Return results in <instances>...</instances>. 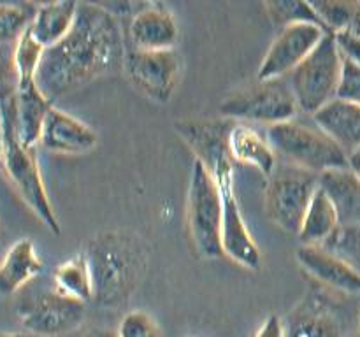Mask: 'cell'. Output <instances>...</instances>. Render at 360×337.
Returning a JSON list of instances; mask_svg holds the SVG:
<instances>
[{
    "label": "cell",
    "mask_w": 360,
    "mask_h": 337,
    "mask_svg": "<svg viewBox=\"0 0 360 337\" xmlns=\"http://www.w3.org/2000/svg\"><path fill=\"white\" fill-rule=\"evenodd\" d=\"M227 147L232 161L250 165L266 178H271L273 172L276 171V151L273 150L266 137H262L257 130L250 128V126L234 123V126L229 132Z\"/></svg>",
    "instance_id": "18"
},
{
    "label": "cell",
    "mask_w": 360,
    "mask_h": 337,
    "mask_svg": "<svg viewBox=\"0 0 360 337\" xmlns=\"http://www.w3.org/2000/svg\"><path fill=\"white\" fill-rule=\"evenodd\" d=\"M299 265L326 286L341 293H360V274L343 258L322 246H299L295 251Z\"/></svg>",
    "instance_id": "15"
},
{
    "label": "cell",
    "mask_w": 360,
    "mask_h": 337,
    "mask_svg": "<svg viewBox=\"0 0 360 337\" xmlns=\"http://www.w3.org/2000/svg\"><path fill=\"white\" fill-rule=\"evenodd\" d=\"M2 146H4V125H2V116H0V167H2Z\"/></svg>",
    "instance_id": "35"
},
{
    "label": "cell",
    "mask_w": 360,
    "mask_h": 337,
    "mask_svg": "<svg viewBox=\"0 0 360 337\" xmlns=\"http://www.w3.org/2000/svg\"><path fill=\"white\" fill-rule=\"evenodd\" d=\"M348 168L360 179V147L348 153Z\"/></svg>",
    "instance_id": "33"
},
{
    "label": "cell",
    "mask_w": 360,
    "mask_h": 337,
    "mask_svg": "<svg viewBox=\"0 0 360 337\" xmlns=\"http://www.w3.org/2000/svg\"><path fill=\"white\" fill-rule=\"evenodd\" d=\"M125 53L115 13L102 4L77 2L72 30L58 44L44 49L35 81L53 104L97 77L122 69Z\"/></svg>",
    "instance_id": "1"
},
{
    "label": "cell",
    "mask_w": 360,
    "mask_h": 337,
    "mask_svg": "<svg viewBox=\"0 0 360 337\" xmlns=\"http://www.w3.org/2000/svg\"><path fill=\"white\" fill-rule=\"evenodd\" d=\"M319 186L336 207L340 225L360 223V179L348 167L319 176Z\"/></svg>",
    "instance_id": "21"
},
{
    "label": "cell",
    "mask_w": 360,
    "mask_h": 337,
    "mask_svg": "<svg viewBox=\"0 0 360 337\" xmlns=\"http://www.w3.org/2000/svg\"><path fill=\"white\" fill-rule=\"evenodd\" d=\"M86 316L84 302L60 293L46 291L20 309L21 325L39 337H58L74 332Z\"/></svg>",
    "instance_id": "11"
},
{
    "label": "cell",
    "mask_w": 360,
    "mask_h": 337,
    "mask_svg": "<svg viewBox=\"0 0 360 337\" xmlns=\"http://www.w3.org/2000/svg\"><path fill=\"white\" fill-rule=\"evenodd\" d=\"M359 330H360V319H359Z\"/></svg>",
    "instance_id": "37"
},
{
    "label": "cell",
    "mask_w": 360,
    "mask_h": 337,
    "mask_svg": "<svg viewBox=\"0 0 360 337\" xmlns=\"http://www.w3.org/2000/svg\"><path fill=\"white\" fill-rule=\"evenodd\" d=\"M37 4H0V44H14L34 20Z\"/></svg>",
    "instance_id": "26"
},
{
    "label": "cell",
    "mask_w": 360,
    "mask_h": 337,
    "mask_svg": "<svg viewBox=\"0 0 360 337\" xmlns=\"http://www.w3.org/2000/svg\"><path fill=\"white\" fill-rule=\"evenodd\" d=\"M77 13V2H44L37 4L30 30L32 37L44 49L53 48L67 37L74 27Z\"/></svg>",
    "instance_id": "22"
},
{
    "label": "cell",
    "mask_w": 360,
    "mask_h": 337,
    "mask_svg": "<svg viewBox=\"0 0 360 337\" xmlns=\"http://www.w3.org/2000/svg\"><path fill=\"white\" fill-rule=\"evenodd\" d=\"M329 32L319 25L299 23L281 28L259 67L257 79H280L294 72Z\"/></svg>",
    "instance_id": "12"
},
{
    "label": "cell",
    "mask_w": 360,
    "mask_h": 337,
    "mask_svg": "<svg viewBox=\"0 0 360 337\" xmlns=\"http://www.w3.org/2000/svg\"><path fill=\"white\" fill-rule=\"evenodd\" d=\"M285 337H343V330L333 309L316 295H309L292 311Z\"/></svg>",
    "instance_id": "17"
},
{
    "label": "cell",
    "mask_w": 360,
    "mask_h": 337,
    "mask_svg": "<svg viewBox=\"0 0 360 337\" xmlns=\"http://www.w3.org/2000/svg\"><path fill=\"white\" fill-rule=\"evenodd\" d=\"M355 337H360V332H359V333H357V336H355Z\"/></svg>",
    "instance_id": "38"
},
{
    "label": "cell",
    "mask_w": 360,
    "mask_h": 337,
    "mask_svg": "<svg viewBox=\"0 0 360 337\" xmlns=\"http://www.w3.org/2000/svg\"><path fill=\"white\" fill-rule=\"evenodd\" d=\"M234 119H190L176 121L179 136L195 151L197 160L202 161L211 172L220 190L224 206L221 223V248L224 255L245 269L257 270L262 263V255L246 227L234 188V164L229 154V132L234 126Z\"/></svg>",
    "instance_id": "2"
},
{
    "label": "cell",
    "mask_w": 360,
    "mask_h": 337,
    "mask_svg": "<svg viewBox=\"0 0 360 337\" xmlns=\"http://www.w3.org/2000/svg\"><path fill=\"white\" fill-rule=\"evenodd\" d=\"M97 143V133L86 123L56 105L49 109L39 139V144L44 150L60 154H83L90 153Z\"/></svg>",
    "instance_id": "14"
},
{
    "label": "cell",
    "mask_w": 360,
    "mask_h": 337,
    "mask_svg": "<svg viewBox=\"0 0 360 337\" xmlns=\"http://www.w3.org/2000/svg\"><path fill=\"white\" fill-rule=\"evenodd\" d=\"M322 248L343 258L360 274V223L340 225Z\"/></svg>",
    "instance_id": "27"
},
{
    "label": "cell",
    "mask_w": 360,
    "mask_h": 337,
    "mask_svg": "<svg viewBox=\"0 0 360 337\" xmlns=\"http://www.w3.org/2000/svg\"><path fill=\"white\" fill-rule=\"evenodd\" d=\"M316 188L319 174L292 164L280 165L267 178L264 192L266 216L287 234L297 235Z\"/></svg>",
    "instance_id": "8"
},
{
    "label": "cell",
    "mask_w": 360,
    "mask_h": 337,
    "mask_svg": "<svg viewBox=\"0 0 360 337\" xmlns=\"http://www.w3.org/2000/svg\"><path fill=\"white\" fill-rule=\"evenodd\" d=\"M0 337H27L21 332H0Z\"/></svg>",
    "instance_id": "36"
},
{
    "label": "cell",
    "mask_w": 360,
    "mask_h": 337,
    "mask_svg": "<svg viewBox=\"0 0 360 337\" xmlns=\"http://www.w3.org/2000/svg\"><path fill=\"white\" fill-rule=\"evenodd\" d=\"M179 28L174 14L160 4H144L134 13L129 27L130 48L141 51L174 49Z\"/></svg>",
    "instance_id": "13"
},
{
    "label": "cell",
    "mask_w": 360,
    "mask_h": 337,
    "mask_svg": "<svg viewBox=\"0 0 360 337\" xmlns=\"http://www.w3.org/2000/svg\"><path fill=\"white\" fill-rule=\"evenodd\" d=\"M253 337H285V323L281 322L280 316L271 315L266 322L260 325Z\"/></svg>",
    "instance_id": "32"
},
{
    "label": "cell",
    "mask_w": 360,
    "mask_h": 337,
    "mask_svg": "<svg viewBox=\"0 0 360 337\" xmlns=\"http://www.w3.org/2000/svg\"><path fill=\"white\" fill-rule=\"evenodd\" d=\"M55 290L81 302L94 300V283L84 253L60 263L55 269Z\"/></svg>",
    "instance_id": "24"
},
{
    "label": "cell",
    "mask_w": 360,
    "mask_h": 337,
    "mask_svg": "<svg viewBox=\"0 0 360 337\" xmlns=\"http://www.w3.org/2000/svg\"><path fill=\"white\" fill-rule=\"evenodd\" d=\"M51 102L37 86L35 76L18 77L16 90V119L18 136L27 147H35L41 139L42 125L48 116Z\"/></svg>",
    "instance_id": "16"
},
{
    "label": "cell",
    "mask_w": 360,
    "mask_h": 337,
    "mask_svg": "<svg viewBox=\"0 0 360 337\" xmlns=\"http://www.w3.org/2000/svg\"><path fill=\"white\" fill-rule=\"evenodd\" d=\"M0 116H2L4 125L2 168L6 171L7 178L20 193L23 202L34 211L35 216L53 234L58 235L62 232V227H60V221L53 209L48 192H46L37 157H35V147L25 146L18 136L16 97L0 107Z\"/></svg>",
    "instance_id": "4"
},
{
    "label": "cell",
    "mask_w": 360,
    "mask_h": 337,
    "mask_svg": "<svg viewBox=\"0 0 360 337\" xmlns=\"http://www.w3.org/2000/svg\"><path fill=\"white\" fill-rule=\"evenodd\" d=\"M44 269L37 249L30 239H20L4 255L0 262V295H13L30 283Z\"/></svg>",
    "instance_id": "20"
},
{
    "label": "cell",
    "mask_w": 360,
    "mask_h": 337,
    "mask_svg": "<svg viewBox=\"0 0 360 337\" xmlns=\"http://www.w3.org/2000/svg\"><path fill=\"white\" fill-rule=\"evenodd\" d=\"M333 35L336 39V46L340 49L343 60H348V62H354L360 65V35L350 30H345Z\"/></svg>",
    "instance_id": "31"
},
{
    "label": "cell",
    "mask_w": 360,
    "mask_h": 337,
    "mask_svg": "<svg viewBox=\"0 0 360 337\" xmlns=\"http://www.w3.org/2000/svg\"><path fill=\"white\" fill-rule=\"evenodd\" d=\"M264 7H266L271 21H273L276 27L285 28L288 27V25L311 23L326 28L322 21H320L319 14L313 9L311 2H299V0H273V2L264 4Z\"/></svg>",
    "instance_id": "25"
},
{
    "label": "cell",
    "mask_w": 360,
    "mask_h": 337,
    "mask_svg": "<svg viewBox=\"0 0 360 337\" xmlns=\"http://www.w3.org/2000/svg\"><path fill=\"white\" fill-rule=\"evenodd\" d=\"M118 337H160V329L146 311H130L122 318Z\"/></svg>",
    "instance_id": "29"
},
{
    "label": "cell",
    "mask_w": 360,
    "mask_h": 337,
    "mask_svg": "<svg viewBox=\"0 0 360 337\" xmlns=\"http://www.w3.org/2000/svg\"><path fill=\"white\" fill-rule=\"evenodd\" d=\"M336 98L360 105V65L357 63L343 60Z\"/></svg>",
    "instance_id": "30"
},
{
    "label": "cell",
    "mask_w": 360,
    "mask_h": 337,
    "mask_svg": "<svg viewBox=\"0 0 360 337\" xmlns=\"http://www.w3.org/2000/svg\"><path fill=\"white\" fill-rule=\"evenodd\" d=\"M186 214H188L190 235L199 255L207 260L220 258L224 255L221 248L224 206H221L220 190L206 165L197 158L190 174Z\"/></svg>",
    "instance_id": "7"
},
{
    "label": "cell",
    "mask_w": 360,
    "mask_h": 337,
    "mask_svg": "<svg viewBox=\"0 0 360 337\" xmlns=\"http://www.w3.org/2000/svg\"><path fill=\"white\" fill-rule=\"evenodd\" d=\"M14 44H0V107L16 97L18 72L14 63Z\"/></svg>",
    "instance_id": "28"
},
{
    "label": "cell",
    "mask_w": 360,
    "mask_h": 337,
    "mask_svg": "<svg viewBox=\"0 0 360 337\" xmlns=\"http://www.w3.org/2000/svg\"><path fill=\"white\" fill-rule=\"evenodd\" d=\"M84 256L94 283V302L116 309L132 298L146 274V249L130 232L109 230L95 235Z\"/></svg>",
    "instance_id": "3"
},
{
    "label": "cell",
    "mask_w": 360,
    "mask_h": 337,
    "mask_svg": "<svg viewBox=\"0 0 360 337\" xmlns=\"http://www.w3.org/2000/svg\"><path fill=\"white\" fill-rule=\"evenodd\" d=\"M343 69V56L336 46L333 34H327L311 55L287 76L299 111L315 114L316 111L334 100Z\"/></svg>",
    "instance_id": "6"
},
{
    "label": "cell",
    "mask_w": 360,
    "mask_h": 337,
    "mask_svg": "<svg viewBox=\"0 0 360 337\" xmlns=\"http://www.w3.org/2000/svg\"><path fill=\"white\" fill-rule=\"evenodd\" d=\"M311 119L347 153L360 147V105L334 98L311 114Z\"/></svg>",
    "instance_id": "19"
},
{
    "label": "cell",
    "mask_w": 360,
    "mask_h": 337,
    "mask_svg": "<svg viewBox=\"0 0 360 337\" xmlns=\"http://www.w3.org/2000/svg\"><path fill=\"white\" fill-rule=\"evenodd\" d=\"M340 227L336 207L322 188H316L311 202H309L306 216L302 220L297 237L302 246H322Z\"/></svg>",
    "instance_id": "23"
},
{
    "label": "cell",
    "mask_w": 360,
    "mask_h": 337,
    "mask_svg": "<svg viewBox=\"0 0 360 337\" xmlns=\"http://www.w3.org/2000/svg\"><path fill=\"white\" fill-rule=\"evenodd\" d=\"M130 83L143 95L155 102L171 100L179 79V56L174 49L165 51H141V49L127 48L125 62H123Z\"/></svg>",
    "instance_id": "10"
},
{
    "label": "cell",
    "mask_w": 360,
    "mask_h": 337,
    "mask_svg": "<svg viewBox=\"0 0 360 337\" xmlns=\"http://www.w3.org/2000/svg\"><path fill=\"white\" fill-rule=\"evenodd\" d=\"M83 337H118V333L108 329H90Z\"/></svg>",
    "instance_id": "34"
},
{
    "label": "cell",
    "mask_w": 360,
    "mask_h": 337,
    "mask_svg": "<svg viewBox=\"0 0 360 337\" xmlns=\"http://www.w3.org/2000/svg\"><path fill=\"white\" fill-rule=\"evenodd\" d=\"M220 111L234 121L245 119L273 126L294 119L299 105L287 77H280L266 81L257 79L255 84L229 95L221 102Z\"/></svg>",
    "instance_id": "9"
},
{
    "label": "cell",
    "mask_w": 360,
    "mask_h": 337,
    "mask_svg": "<svg viewBox=\"0 0 360 337\" xmlns=\"http://www.w3.org/2000/svg\"><path fill=\"white\" fill-rule=\"evenodd\" d=\"M267 140L288 164L315 174L348 167V153L316 123L290 119L267 128Z\"/></svg>",
    "instance_id": "5"
}]
</instances>
